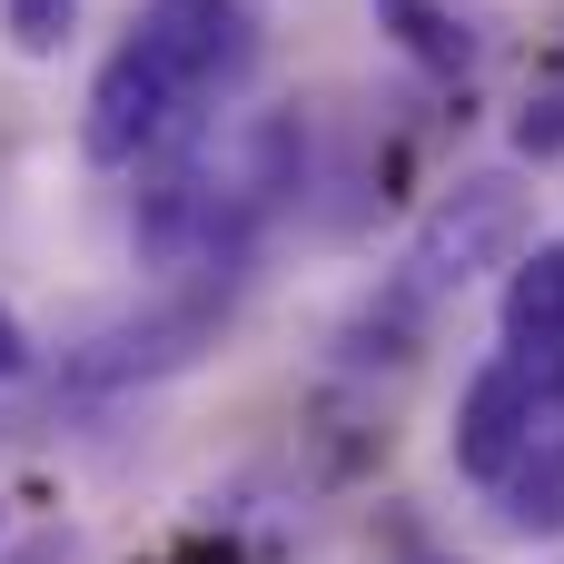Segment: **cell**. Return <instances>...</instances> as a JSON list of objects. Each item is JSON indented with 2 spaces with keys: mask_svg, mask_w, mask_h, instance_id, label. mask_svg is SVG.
<instances>
[{
  "mask_svg": "<svg viewBox=\"0 0 564 564\" xmlns=\"http://www.w3.org/2000/svg\"><path fill=\"white\" fill-rule=\"evenodd\" d=\"M525 178H506V169H476V178H456L426 218H416V238H406V258H397V288L416 297V307H436V297H456V288H476L486 268H516L525 258Z\"/></svg>",
  "mask_w": 564,
  "mask_h": 564,
  "instance_id": "1",
  "label": "cell"
},
{
  "mask_svg": "<svg viewBox=\"0 0 564 564\" xmlns=\"http://www.w3.org/2000/svg\"><path fill=\"white\" fill-rule=\"evenodd\" d=\"M198 109H208V99H188V89L159 69V50L129 30V40L99 59V79H89V109H79V149H89L99 169H139V159L178 149Z\"/></svg>",
  "mask_w": 564,
  "mask_h": 564,
  "instance_id": "2",
  "label": "cell"
},
{
  "mask_svg": "<svg viewBox=\"0 0 564 564\" xmlns=\"http://www.w3.org/2000/svg\"><path fill=\"white\" fill-rule=\"evenodd\" d=\"M129 30L159 50V69H169L188 99H218L228 79H248L268 10H258V0H139Z\"/></svg>",
  "mask_w": 564,
  "mask_h": 564,
  "instance_id": "3",
  "label": "cell"
},
{
  "mask_svg": "<svg viewBox=\"0 0 564 564\" xmlns=\"http://www.w3.org/2000/svg\"><path fill=\"white\" fill-rule=\"evenodd\" d=\"M218 288H198V297H169V307H149V317H119V327H99L59 377L79 387V397H109V387H129V377H169V367H188L208 337H218Z\"/></svg>",
  "mask_w": 564,
  "mask_h": 564,
  "instance_id": "4",
  "label": "cell"
},
{
  "mask_svg": "<svg viewBox=\"0 0 564 564\" xmlns=\"http://www.w3.org/2000/svg\"><path fill=\"white\" fill-rule=\"evenodd\" d=\"M545 397H555V387H545L535 357H496V367H476V387L456 397V466H466L476 486H506L516 456L535 446Z\"/></svg>",
  "mask_w": 564,
  "mask_h": 564,
  "instance_id": "5",
  "label": "cell"
},
{
  "mask_svg": "<svg viewBox=\"0 0 564 564\" xmlns=\"http://www.w3.org/2000/svg\"><path fill=\"white\" fill-rule=\"evenodd\" d=\"M564 347V248H535L506 268V357H555Z\"/></svg>",
  "mask_w": 564,
  "mask_h": 564,
  "instance_id": "6",
  "label": "cell"
},
{
  "mask_svg": "<svg viewBox=\"0 0 564 564\" xmlns=\"http://www.w3.org/2000/svg\"><path fill=\"white\" fill-rule=\"evenodd\" d=\"M496 496H506V535H564V436H535Z\"/></svg>",
  "mask_w": 564,
  "mask_h": 564,
  "instance_id": "7",
  "label": "cell"
},
{
  "mask_svg": "<svg viewBox=\"0 0 564 564\" xmlns=\"http://www.w3.org/2000/svg\"><path fill=\"white\" fill-rule=\"evenodd\" d=\"M387 20H397V40H406L416 59H436V69H466V30H456L436 0H387Z\"/></svg>",
  "mask_w": 564,
  "mask_h": 564,
  "instance_id": "8",
  "label": "cell"
},
{
  "mask_svg": "<svg viewBox=\"0 0 564 564\" xmlns=\"http://www.w3.org/2000/svg\"><path fill=\"white\" fill-rule=\"evenodd\" d=\"M69 20H79V0H0V30H10V50H30V59H50V50L69 40Z\"/></svg>",
  "mask_w": 564,
  "mask_h": 564,
  "instance_id": "9",
  "label": "cell"
},
{
  "mask_svg": "<svg viewBox=\"0 0 564 564\" xmlns=\"http://www.w3.org/2000/svg\"><path fill=\"white\" fill-rule=\"evenodd\" d=\"M516 149H525V159H564V89L525 99V119H516Z\"/></svg>",
  "mask_w": 564,
  "mask_h": 564,
  "instance_id": "10",
  "label": "cell"
},
{
  "mask_svg": "<svg viewBox=\"0 0 564 564\" xmlns=\"http://www.w3.org/2000/svg\"><path fill=\"white\" fill-rule=\"evenodd\" d=\"M20 367H30V337H20V317H10V307H0V387H10V377H20Z\"/></svg>",
  "mask_w": 564,
  "mask_h": 564,
  "instance_id": "11",
  "label": "cell"
}]
</instances>
